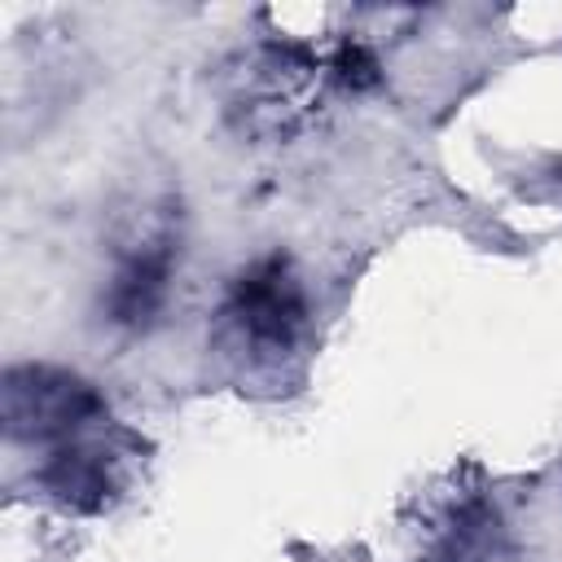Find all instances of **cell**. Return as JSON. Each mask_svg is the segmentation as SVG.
Wrapping results in <instances>:
<instances>
[{"instance_id":"277c9868","label":"cell","mask_w":562,"mask_h":562,"mask_svg":"<svg viewBox=\"0 0 562 562\" xmlns=\"http://www.w3.org/2000/svg\"><path fill=\"white\" fill-rule=\"evenodd\" d=\"M180 206L176 202H145L136 206L110 246V277H105V321L119 329H149L167 299L171 277L180 268Z\"/></svg>"},{"instance_id":"5b68a950","label":"cell","mask_w":562,"mask_h":562,"mask_svg":"<svg viewBox=\"0 0 562 562\" xmlns=\"http://www.w3.org/2000/svg\"><path fill=\"white\" fill-rule=\"evenodd\" d=\"M0 422L13 443L26 448H61L110 422L105 395L75 369L26 360L9 364L0 382Z\"/></svg>"},{"instance_id":"3957f363","label":"cell","mask_w":562,"mask_h":562,"mask_svg":"<svg viewBox=\"0 0 562 562\" xmlns=\"http://www.w3.org/2000/svg\"><path fill=\"white\" fill-rule=\"evenodd\" d=\"M404 531L413 562H514L518 553L509 518L479 465H452L417 492Z\"/></svg>"},{"instance_id":"8992f818","label":"cell","mask_w":562,"mask_h":562,"mask_svg":"<svg viewBox=\"0 0 562 562\" xmlns=\"http://www.w3.org/2000/svg\"><path fill=\"white\" fill-rule=\"evenodd\" d=\"M145 465V439L123 422H105L61 448H48L31 474L35 492L66 514H105L114 509Z\"/></svg>"},{"instance_id":"7a4b0ae2","label":"cell","mask_w":562,"mask_h":562,"mask_svg":"<svg viewBox=\"0 0 562 562\" xmlns=\"http://www.w3.org/2000/svg\"><path fill=\"white\" fill-rule=\"evenodd\" d=\"M215 97L224 123L250 145H290L321 123L338 92L329 44L268 35L237 48L220 75Z\"/></svg>"},{"instance_id":"6da1fadb","label":"cell","mask_w":562,"mask_h":562,"mask_svg":"<svg viewBox=\"0 0 562 562\" xmlns=\"http://www.w3.org/2000/svg\"><path fill=\"white\" fill-rule=\"evenodd\" d=\"M312 342V299L285 255H259L237 268L211 312L206 351L241 391H290L303 378Z\"/></svg>"}]
</instances>
